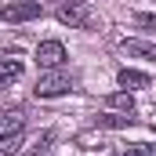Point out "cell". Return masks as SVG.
Listing matches in <instances>:
<instances>
[{
  "instance_id": "9c48e42d",
  "label": "cell",
  "mask_w": 156,
  "mask_h": 156,
  "mask_svg": "<svg viewBox=\"0 0 156 156\" xmlns=\"http://www.w3.org/2000/svg\"><path fill=\"white\" fill-rule=\"evenodd\" d=\"M105 105H109V109H120V113H134V94H131V91H113V94L105 98Z\"/></svg>"
},
{
  "instance_id": "4fadbf2b",
  "label": "cell",
  "mask_w": 156,
  "mask_h": 156,
  "mask_svg": "<svg viewBox=\"0 0 156 156\" xmlns=\"http://www.w3.org/2000/svg\"><path fill=\"white\" fill-rule=\"evenodd\" d=\"M134 156H156V145H149V142H138V145H134Z\"/></svg>"
},
{
  "instance_id": "7c38bea8",
  "label": "cell",
  "mask_w": 156,
  "mask_h": 156,
  "mask_svg": "<svg viewBox=\"0 0 156 156\" xmlns=\"http://www.w3.org/2000/svg\"><path fill=\"white\" fill-rule=\"evenodd\" d=\"M134 26H142L145 33H156V15H145V11H138V15H134Z\"/></svg>"
},
{
  "instance_id": "3957f363",
  "label": "cell",
  "mask_w": 156,
  "mask_h": 156,
  "mask_svg": "<svg viewBox=\"0 0 156 156\" xmlns=\"http://www.w3.org/2000/svg\"><path fill=\"white\" fill-rule=\"evenodd\" d=\"M66 44L62 40H40L37 44V66L40 69H62L66 66Z\"/></svg>"
},
{
  "instance_id": "ba28073f",
  "label": "cell",
  "mask_w": 156,
  "mask_h": 156,
  "mask_svg": "<svg viewBox=\"0 0 156 156\" xmlns=\"http://www.w3.org/2000/svg\"><path fill=\"white\" fill-rule=\"evenodd\" d=\"M116 80H120V87H149V73H138V69H120L116 73Z\"/></svg>"
},
{
  "instance_id": "8992f818",
  "label": "cell",
  "mask_w": 156,
  "mask_h": 156,
  "mask_svg": "<svg viewBox=\"0 0 156 156\" xmlns=\"http://www.w3.org/2000/svg\"><path fill=\"white\" fill-rule=\"evenodd\" d=\"M120 47L127 51V55H138V58H149V62H156V44H149V40H120Z\"/></svg>"
},
{
  "instance_id": "6da1fadb",
  "label": "cell",
  "mask_w": 156,
  "mask_h": 156,
  "mask_svg": "<svg viewBox=\"0 0 156 156\" xmlns=\"http://www.w3.org/2000/svg\"><path fill=\"white\" fill-rule=\"evenodd\" d=\"M55 18H58L62 26H69V29H91V26H94V11H91L87 0H69V4H62V7L55 11Z\"/></svg>"
},
{
  "instance_id": "5b68a950",
  "label": "cell",
  "mask_w": 156,
  "mask_h": 156,
  "mask_svg": "<svg viewBox=\"0 0 156 156\" xmlns=\"http://www.w3.org/2000/svg\"><path fill=\"white\" fill-rule=\"evenodd\" d=\"M26 116L22 109H0V134H22Z\"/></svg>"
},
{
  "instance_id": "7a4b0ae2",
  "label": "cell",
  "mask_w": 156,
  "mask_h": 156,
  "mask_svg": "<svg viewBox=\"0 0 156 156\" xmlns=\"http://www.w3.org/2000/svg\"><path fill=\"white\" fill-rule=\"evenodd\" d=\"M69 91H73V76L62 73V69H44V76L33 87L37 98H58V94H69Z\"/></svg>"
},
{
  "instance_id": "52a82bcc",
  "label": "cell",
  "mask_w": 156,
  "mask_h": 156,
  "mask_svg": "<svg viewBox=\"0 0 156 156\" xmlns=\"http://www.w3.org/2000/svg\"><path fill=\"white\" fill-rule=\"evenodd\" d=\"M22 76V62L18 58H0V87H11Z\"/></svg>"
},
{
  "instance_id": "8fae6325",
  "label": "cell",
  "mask_w": 156,
  "mask_h": 156,
  "mask_svg": "<svg viewBox=\"0 0 156 156\" xmlns=\"http://www.w3.org/2000/svg\"><path fill=\"white\" fill-rule=\"evenodd\" d=\"M22 145V134H0V156H15Z\"/></svg>"
},
{
  "instance_id": "277c9868",
  "label": "cell",
  "mask_w": 156,
  "mask_h": 156,
  "mask_svg": "<svg viewBox=\"0 0 156 156\" xmlns=\"http://www.w3.org/2000/svg\"><path fill=\"white\" fill-rule=\"evenodd\" d=\"M40 15H44V7H40L37 0H15L7 7H0V18L4 22H33Z\"/></svg>"
},
{
  "instance_id": "30bf717a",
  "label": "cell",
  "mask_w": 156,
  "mask_h": 156,
  "mask_svg": "<svg viewBox=\"0 0 156 156\" xmlns=\"http://www.w3.org/2000/svg\"><path fill=\"white\" fill-rule=\"evenodd\" d=\"M131 123H134V116H127V113H123V116H113V113L98 116V127H113V131H116V127H131Z\"/></svg>"
}]
</instances>
